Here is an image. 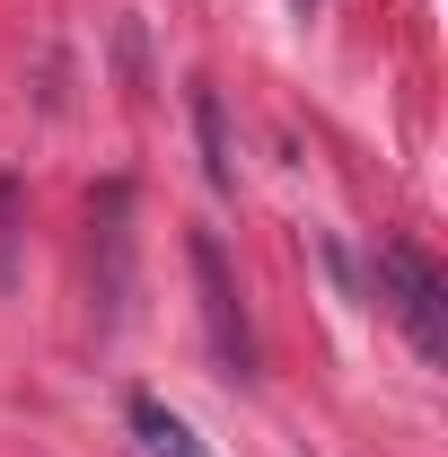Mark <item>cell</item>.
Returning a JSON list of instances; mask_svg holds the SVG:
<instances>
[{"label": "cell", "mask_w": 448, "mask_h": 457, "mask_svg": "<svg viewBox=\"0 0 448 457\" xmlns=\"http://www.w3.org/2000/svg\"><path fill=\"white\" fill-rule=\"evenodd\" d=\"M185 255H194V290H203V326H212L220 370H228V378H255V326H246V299H237V273H228L220 237H212V228H194V237H185Z\"/></svg>", "instance_id": "obj_1"}, {"label": "cell", "mask_w": 448, "mask_h": 457, "mask_svg": "<svg viewBox=\"0 0 448 457\" xmlns=\"http://www.w3.org/2000/svg\"><path fill=\"white\" fill-rule=\"evenodd\" d=\"M378 299L404 317L413 352L440 370V361H448V290H440V273H431V255H413V246H378Z\"/></svg>", "instance_id": "obj_2"}, {"label": "cell", "mask_w": 448, "mask_h": 457, "mask_svg": "<svg viewBox=\"0 0 448 457\" xmlns=\"http://www.w3.org/2000/svg\"><path fill=\"white\" fill-rule=\"evenodd\" d=\"M132 431H141V449H150V457H212L203 440H194V422L168 413L159 396H132Z\"/></svg>", "instance_id": "obj_3"}, {"label": "cell", "mask_w": 448, "mask_h": 457, "mask_svg": "<svg viewBox=\"0 0 448 457\" xmlns=\"http://www.w3.org/2000/svg\"><path fill=\"white\" fill-rule=\"evenodd\" d=\"M194 132H203V176L237 194V159H228V114H220V88H194Z\"/></svg>", "instance_id": "obj_4"}, {"label": "cell", "mask_w": 448, "mask_h": 457, "mask_svg": "<svg viewBox=\"0 0 448 457\" xmlns=\"http://www.w3.org/2000/svg\"><path fill=\"white\" fill-rule=\"evenodd\" d=\"M0 282H18V176L0 168Z\"/></svg>", "instance_id": "obj_5"}]
</instances>
